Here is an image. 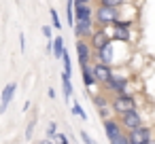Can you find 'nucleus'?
Returning a JSON list of instances; mask_svg holds the SVG:
<instances>
[{"instance_id":"obj_1","label":"nucleus","mask_w":155,"mask_h":144,"mask_svg":"<svg viewBox=\"0 0 155 144\" xmlns=\"http://www.w3.org/2000/svg\"><path fill=\"white\" fill-rule=\"evenodd\" d=\"M94 19L98 26H108L115 24V19H119V7H108V5H98V9L94 11Z\"/></svg>"},{"instance_id":"obj_2","label":"nucleus","mask_w":155,"mask_h":144,"mask_svg":"<svg viewBox=\"0 0 155 144\" xmlns=\"http://www.w3.org/2000/svg\"><path fill=\"white\" fill-rule=\"evenodd\" d=\"M110 106H113V110H115V112L121 117L123 112H127V110L136 108V100H134V95L121 93V95H115V100L110 102Z\"/></svg>"},{"instance_id":"obj_3","label":"nucleus","mask_w":155,"mask_h":144,"mask_svg":"<svg viewBox=\"0 0 155 144\" xmlns=\"http://www.w3.org/2000/svg\"><path fill=\"white\" fill-rule=\"evenodd\" d=\"M119 121H121V125H123V129H125V131H132V129H136V127H140V125H142V117L138 114V110H136V108H132V110L123 112V114L119 117Z\"/></svg>"},{"instance_id":"obj_4","label":"nucleus","mask_w":155,"mask_h":144,"mask_svg":"<svg viewBox=\"0 0 155 144\" xmlns=\"http://www.w3.org/2000/svg\"><path fill=\"white\" fill-rule=\"evenodd\" d=\"M127 138H130V142H132V144H142V142H147V140H151V138H153V131H151V127L140 125V127H136V129L127 131Z\"/></svg>"},{"instance_id":"obj_5","label":"nucleus","mask_w":155,"mask_h":144,"mask_svg":"<svg viewBox=\"0 0 155 144\" xmlns=\"http://www.w3.org/2000/svg\"><path fill=\"white\" fill-rule=\"evenodd\" d=\"M91 70H94V76H96V81L100 83V85H104L115 72H113V68L108 66V64H104V62H96L94 66H91Z\"/></svg>"},{"instance_id":"obj_6","label":"nucleus","mask_w":155,"mask_h":144,"mask_svg":"<svg viewBox=\"0 0 155 144\" xmlns=\"http://www.w3.org/2000/svg\"><path fill=\"white\" fill-rule=\"evenodd\" d=\"M106 91H113L115 95H121V93H127V81L123 78V76H117V74H113L106 83Z\"/></svg>"},{"instance_id":"obj_7","label":"nucleus","mask_w":155,"mask_h":144,"mask_svg":"<svg viewBox=\"0 0 155 144\" xmlns=\"http://www.w3.org/2000/svg\"><path fill=\"white\" fill-rule=\"evenodd\" d=\"M110 40H113V36H108L104 30H94V34L89 36V45H91L94 51H100L102 47L110 45Z\"/></svg>"},{"instance_id":"obj_8","label":"nucleus","mask_w":155,"mask_h":144,"mask_svg":"<svg viewBox=\"0 0 155 144\" xmlns=\"http://www.w3.org/2000/svg\"><path fill=\"white\" fill-rule=\"evenodd\" d=\"M77 55H79V64H81V66L91 62L94 49H91V45H89L85 38H79V40H77Z\"/></svg>"},{"instance_id":"obj_9","label":"nucleus","mask_w":155,"mask_h":144,"mask_svg":"<svg viewBox=\"0 0 155 144\" xmlns=\"http://www.w3.org/2000/svg\"><path fill=\"white\" fill-rule=\"evenodd\" d=\"M94 21L96 19H77L74 24V34L79 38H89L94 34Z\"/></svg>"},{"instance_id":"obj_10","label":"nucleus","mask_w":155,"mask_h":144,"mask_svg":"<svg viewBox=\"0 0 155 144\" xmlns=\"http://www.w3.org/2000/svg\"><path fill=\"white\" fill-rule=\"evenodd\" d=\"M15 91H17V85H15V83H9V85L2 89V95H0V114L7 112V108H9V104H11L13 95H15Z\"/></svg>"},{"instance_id":"obj_11","label":"nucleus","mask_w":155,"mask_h":144,"mask_svg":"<svg viewBox=\"0 0 155 144\" xmlns=\"http://www.w3.org/2000/svg\"><path fill=\"white\" fill-rule=\"evenodd\" d=\"M123 131H125V129H123L121 121H117V119H104V133H106L108 140L117 138V136L123 133Z\"/></svg>"},{"instance_id":"obj_12","label":"nucleus","mask_w":155,"mask_h":144,"mask_svg":"<svg viewBox=\"0 0 155 144\" xmlns=\"http://www.w3.org/2000/svg\"><path fill=\"white\" fill-rule=\"evenodd\" d=\"M94 55H96L98 62H104V64H108V66L115 62V57H113V45H106V47H102L100 51H94Z\"/></svg>"},{"instance_id":"obj_13","label":"nucleus","mask_w":155,"mask_h":144,"mask_svg":"<svg viewBox=\"0 0 155 144\" xmlns=\"http://www.w3.org/2000/svg\"><path fill=\"white\" fill-rule=\"evenodd\" d=\"M81 76H83V83H85V87H94L98 81H96V76H94V70H91V66L89 64H83L81 66Z\"/></svg>"},{"instance_id":"obj_14","label":"nucleus","mask_w":155,"mask_h":144,"mask_svg":"<svg viewBox=\"0 0 155 144\" xmlns=\"http://www.w3.org/2000/svg\"><path fill=\"white\" fill-rule=\"evenodd\" d=\"M74 15H77V19H94V11L89 5H77L74 2Z\"/></svg>"},{"instance_id":"obj_15","label":"nucleus","mask_w":155,"mask_h":144,"mask_svg":"<svg viewBox=\"0 0 155 144\" xmlns=\"http://www.w3.org/2000/svg\"><path fill=\"white\" fill-rule=\"evenodd\" d=\"M62 89H64V100L68 102L70 98H72V83H70V74H66V72H62Z\"/></svg>"},{"instance_id":"obj_16","label":"nucleus","mask_w":155,"mask_h":144,"mask_svg":"<svg viewBox=\"0 0 155 144\" xmlns=\"http://www.w3.org/2000/svg\"><path fill=\"white\" fill-rule=\"evenodd\" d=\"M64 51H66V47H64V38H62V36H55V38H53V55L62 59Z\"/></svg>"},{"instance_id":"obj_17","label":"nucleus","mask_w":155,"mask_h":144,"mask_svg":"<svg viewBox=\"0 0 155 144\" xmlns=\"http://www.w3.org/2000/svg\"><path fill=\"white\" fill-rule=\"evenodd\" d=\"M113 38H115V40H123V43H127V40H130V28H115Z\"/></svg>"},{"instance_id":"obj_18","label":"nucleus","mask_w":155,"mask_h":144,"mask_svg":"<svg viewBox=\"0 0 155 144\" xmlns=\"http://www.w3.org/2000/svg\"><path fill=\"white\" fill-rule=\"evenodd\" d=\"M110 144H132V142H130V138H127V131H123V133H119L117 138H113Z\"/></svg>"},{"instance_id":"obj_19","label":"nucleus","mask_w":155,"mask_h":144,"mask_svg":"<svg viewBox=\"0 0 155 144\" xmlns=\"http://www.w3.org/2000/svg\"><path fill=\"white\" fill-rule=\"evenodd\" d=\"M49 13H51V26H53L55 30H60V28H62V21H60V15H58V11H55V9H51Z\"/></svg>"},{"instance_id":"obj_20","label":"nucleus","mask_w":155,"mask_h":144,"mask_svg":"<svg viewBox=\"0 0 155 144\" xmlns=\"http://www.w3.org/2000/svg\"><path fill=\"white\" fill-rule=\"evenodd\" d=\"M72 114H77V117H81L83 121H87V114H85V110H83V108H81V104H77V102L72 104Z\"/></svg>"},{"instance_id":"obj_21","label":"nucleus","mask_w":155,"mask_h":144,"mask_svg":"<svg viewBox=\"0 0 155 144\" xmlns=\"http://www.w3.org/2000/svg\"><path fill=\"white\" fill-rule=\"evenodd\" d=\"M132 24H134L132 19H115L113 26H115V28H132Z\"/></svg>"},{"instance_id":"obj_22","label":"nucleus","mask_w":155,"mask_h":144,"mask_svg":"<svg viewBox=\"0 0 155 144\" xmlns=\"http://www.w3.org/2000/svg\"><path fill=\"white\" fill-rule=\"evenodd\" d=\"M94 104H96V108H98V110H104V106H106L108 102H106V98H104V95H98V98H94Z\"/></svg>"},{"instance_id":"obj_23","label":"nucleus","mask_w":155,"mask_h":144,"mask_svg":"<svg viewBox=\"0 0 155 144\" xmlns=\"http://www.w3.org/2000/svg\"><path fill=\"white\" fill-rule=\"evenodd\" d=\"M55 136H58V127H55V121H51V123H49V127H47V138H51V140H53Z\"/></svg>"},{"instance_id":"obj_24","label":"nucleus","mask_w":155,"mask_h":144,"mask_svg":"<svg viewBox=\"0 0 155 144\" xmlns=\"http://www.w3.org/2000/svg\"><path fill=\"white\" fill-rule=\"evenodd\" d=\"M98 5H108V7H119V5H123V0H98Z\"/></svg>"},{"instance_id":"obj_25","label":"nucleus","mask_w":155,"mask_h":144,"mask_svg":"<svg viewBox=\"0 0 155 144\" xmlns=\"http://www.w3.org/2000/svg\"><path fill=\"white\" fill-rule=\"evenodd\" d=\"M34 127H36V125H34V121H30V123H28V127H26V140H32Z\"/></svg>"},{"instance_id":"obj_26","label":"nucleus","mask_w":155,"mask_h":144,"mask_svg":"<svg viewBox=\"0 0 155 144\" xmlns=\"http://www.w3.org/2000/svg\"><path fill=\"white\" fill-rule=\"evenodd\" d=\"M43 34L47 36V40H53V30H51V26H43Z\"/></svg>"},{"instance_id":"obj_27","label":"nucleus","mask_w":155,"mask_h":144,"mask_svg":"<svg viewBox=\"0 0 155 144\" xmlns=\"http://www.w3.org/2000/svg\"><path fill=\"white\" fill-rule=\"evenodd\" d=\"M81 140H83V144H96V142L91 140V136H89L87 131H81Z\"/></svg>"},{"instance_id":"obj_28","label":"nucleus","mask_w":155,"mask_h":144,"mask_svg":"<svg viewBox=\"0 0 155 144\" xmlns=\"http://www.w3.org/2000/svg\"><path fill=\"white\" fill-rule=\"evenodd\" d=\"M55 138H58V142H60V144H70V140H68V136H66V133H58Z\"/></svg>"},{"instance_id":"obj_29","label":"nucleus","mask_w":155,"mask_h":144,"mask_svg":"<svg viewBox=\"0 0 155 144\" xmlns=\"http://www.w3.org/2000/svg\"><path fill=\"white\" fill-rule=\"evenodd\" d=\"M19 49L26 51V36H24V34H19Z\"/></svg>"},{"instance_id":"obj_30","label":"nucleus","mask_w":155,"mask_h":144,"mask_svg":"<svg viewBox=\"0 0 155 144\" xmlns=\"http://www.w3.org/2000/svg\"><path fill=\"white\" fill-rule=\"evenodd\" d=\"M74 2H77V5H89L91 0H74Z\"/></svg>"},{"instance_id":"obj_31","label":"nucleus","mask_w":155,"mask_h":144,"mask_svg":"<svg viewBox=\"0 0 155 144\" xmlns=\"http://www.w3.org/2000/svg\"><path fill=\"white\" fill-rule=\"evenodd\" d=\"M142 144H155V138H151V140H147V142H142Z\"/></svg>"}]
</instances>
